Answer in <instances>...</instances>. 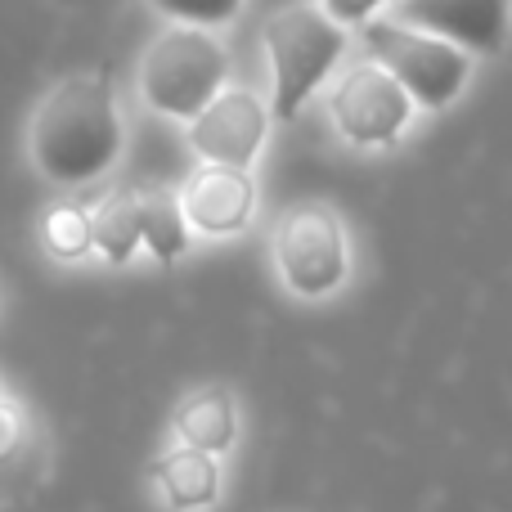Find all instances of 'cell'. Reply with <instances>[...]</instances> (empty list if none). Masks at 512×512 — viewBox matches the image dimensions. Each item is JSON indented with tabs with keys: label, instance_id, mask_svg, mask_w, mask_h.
Segmentation results:
<instances>
[{
	"label": "cell",
	"instance_id": "12",
	"mask_svg": "<svg viewBox=\"0 0 512 512\" xmlns=\"http://www.w3.org/2000/svg\"><path fill=\"white\" fill-rule=\"evenodd\" d=\"M135 207H140V243L149 248V256L158 265H176L180 256L189 252V216L180 194H167V189H140L135 194Z\"/></svg>",
	"mask_w": 512,
	"mask_h": 512
},
{
	"label": "cell",
	"instance_id": "8",
	"mask_svg": "<svg viewBox=\"0 0 512 512\" xmlns=\"http://www.w3.org/2000/svg\"><path fill=\"white\" fill-rule=\"evenodd\" d=\"M391 18L445 36L468 54H495L508 41L512 0H396Z\"/></svg>",
	"mask_w": 512,
	"mask_h": 512
},
{
	"label": "cell",
	"instance_id": "10",
	"mask_svg": "<svg viewBox=\"0 0 512 512\" xmlns=\"http://www.w3.org/2000/svg\"><path fill=\"white\" fill-rule=\"evenodd\" d=\"M153 481H158L162 499L176 512L212 508L221 499V459L194 450V445H176V450H167L158 459Z\"/></svg>",
	"mask_w": 512,
	"mask_h": 512
},
{
	"label": "cell",
	"instance_id": "7",
	"mask_svg": "<svg viewBox=\"0 0 512 512\" xmlns=\"http://www.w3.org/2000/svg\"><path fill=\"white\" fill-rule=\"evenodd\" d=\"M270 104L256 99L252 90L225 86L198 117H189V149L203 162L221 167H252L256 153L270 140Z\"/></svg>",
	"mask_w": 512,
	"mask_h": 512
},
{
	"label": "cell",
	"instance_id": "4",
	"mask_svg": "<svg viewBox=\"0 0 512 512\" xmlns=\"http://www.w3.org/2000/svg\"><path fill=\"white\" fill-rule=\"evenodd\" d=\"M364 45L369 59H378L400 86L409 90L414 108L441 113L468 90L472 81V54L454 41L423 27H409L400 18H369L364 23Z\"/></svg>",
	"mask_w": 512,
	"mask_h": 512
},
{
	"label": "cell",
	"instance_id": "16",
	"mask_svg": "<svg viewBox=\"0 0 512 512\" xmlns=\"http://www.w3.org/2000/svg\"><path fill=\"white\" fill-rule=\"evenodd\" d=\"M387 5H396V0H319V9H324L328 18H337L342 27H364Z\"/></svg>",
	"mask_w": 512,
	"mask_h": 512
},
{
	"label": "cell",
	"instance_id": "6",
	"mask_svg": "<svg viewBox=\"0 0 512 512\" xmlns=\"http://www.w3.org/2000/svg\"><path fill=\"white\" fill-rule=\"evenodd\" d=\"M328 117H333L337 135L355 149H391L409 131L414 99L378 59H364L333 81Z\"/></svg>",
	"mask_w": 512,
	"mask_h": 512
},
{
	"label": "cell",
	"instance_id": "11",
	"mask_svg": "<svg viewBox=\"0 0 512 512\" xmlns=\"http://www.w3.org/2000/svg\"><path fill=\"white\" fill-rule=\"evenodd\" d=\"M171 427H176L180 445H194V450L225 459V450L239 436V409H234V396L225 387H203L180 400Z\"/></svg>",
	"mask_w": 512,
	"mask_h": 512
},
{
	"label": "cell",
	"instance_id": "17",
	"mask_svg": "<svg viewBox=\"0 0 512 512\" xmlns=\"http://www.w3.org/2000/svg\"><path fill=\"white\" fill-rule=\"evenodd\" d=\"M18 445H23V409L0 391V463H5Z\"/></svg>",
	"mask_w": 512,
	"mask_h": 512
},
{
	"label": "cell",
	"instance_id": "9",
	"mask_svg": "<svg viewBox=\"0 0 512 512\" xmlns=\"http://www.w3.org/2000/svg\"><path fill=\"white\" fill-rule=\"evenodd\" d=\"M189 230L207 234V239H230L243 234L256 212V180L248 167H221V162H203L180 189Z\"/></svg>",
	"mask_w": 512,
	"mask_h": 512
},
{
	"label": "cell",
	"instance_id": "2",
	"mask_svg": "<svg viewBox=\"0 0 512 512\" xmlns=\"http://www.w3.org/2000/svg\"><path fill=\"white\" fill-rule=\"evenodd\" d=\"M265 59H270V117L292 122L324 90L346 54V27L319 5H283L265 18Z\"/></svg>",
	"mask_w": 512,
	"mask_h": 512
},
{
	"label": "cell",
	"instance_id": "5",
	"mask_svg": "<svg viewBox=\"0 0 512 512\" xmlns=\"http://www.w3.org/2000/svg\"><path fill=\"white\" fill-rule=\"evenodd\" d=\"M274 270H279L283 288L301 301H324L351 274V248H346V230L337 221L333 207L324 203H301L279 216L274 225Z\"/></svg>",
	"mask_w": 512,
	"mask_h": 512
},
{
	"label": "cell",
	"instance_id": "14",
	"mask_svg": "<svg viewBox=\"0 0 512 512\" xmlns=\"http://www.w3.org/2000/svg\"><path fill=\"white\" fill-rule=\"evenodd\" d=\"M41 239L59 261H81L86 252H95V234H90V212L77 203H59L45 212Z\"/></svg>",
	"mask_w": 512,
	"mask_h": 512
},
{
	"label": "cell",
	"instance_id": "1",
	"mask_svg": "<svg viewBox=\"0 0 512 512\" xmlns=\"http://www.w3.org/2000/svg\"><path fill=\"white\" fill-rule=\"evenodd\" d=\"M122 144V108H117L108 77H99V72H77V77L59 81L36 104L32 131H27L32 167L50 185L63 189H81L108 176L122 158Z\"/></svg>",
	"mask_w": 512,
	"mask_h": 512
},
{
	"label": "cell",
	"instance_id": "15",
	"mask_svg": "<svg viewBox=\"0 0 512 512\" xmlns=\"http://www.w3.org/2000/svg\"><path fill=\"white\" fill-rule=\"evenodd\" d=\"M162 18L171 23H194V27H225L243 14L248 0H149Z\"/></svg>",
	"mask_w": 512,
	"mask_h": 512
},
{
	"label": "cell",
	"instance_id": "3",
	"mask_svg": "<svg viewBox=\"0 0 512 512\" xmlns=\"http://www.w3.org/2000/svg\"><path fill=\"white\" fill-rule=\"evenodd\" d=\"M225 77L230 59L212 27L171 23L162 36H153L140 59V99L171 122H189L225 90Z\"/></svg>",
	"mask_w": 512,
	"mask_h": 512
},
{
	"label": "cell",
	"instance_id": "13",
	"mask_svg": "<svg viewBox=\"0 0 512 512\" xmlns=\"http://www.w3.org/2000/svg\"><path fill=\"white\" fill-rule=\"evenodd\" d=\"M90 234H95V252L104 256L108 265H126L135 261L140 243V207H135V194H113L90 212Z\"/></svg>",
	"mask_w": 512,
	"mask_h": 512
}]
</instances>
